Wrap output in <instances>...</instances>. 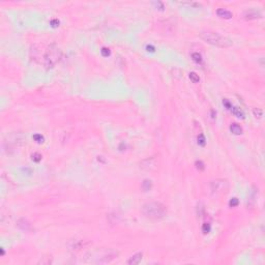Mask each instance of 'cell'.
<instances>
[{
	"label": "cell",
	"instance_id": "1",
	"mask_svg": "<svg viewBox=\"0 0 265 265\" xmlns=\"http://www.w3.org/2000/svg\"><path fill=\"white\" fill-rule=\"evenodd\" d=\"M141 211L147 219L159 221L167 215V207L161 202L151 201L145 203L141 208Z\"/></svg>",
	"mask_w": 265,
	"mask_h": 265
},
{
	"label": "cell",
	"instance_id": "2",
	"mask_svg": "<svg viewBox=\"0 0 265 265\" xmlns=\"http://www.w3.org/2000/svg\"><path fill=\"white\" fill-rule=\"evenodd\" d=\"M200 37L204 42H208L210 45L219 47V48H229L232 46V42L228 40L227 37L219 34L217 32L213 31H203L200 33Z\"/></svg>",
	"mask_w": 265,
	"mask_h": 265
},
{
	"label": "cell",
	"instance_id": "3",
	"mask_svg": "<svg viewBox=\"0 0 265 265\" xmlns=\"http://www.w3.org/2000/svg\"><path fill=\"white\" fill-rule=\"evenodd\" d=\"M61 50L56 45H51L44 55V65L46 69H52L61 59Z\"/></svg>",
	"mask_w": 265,
	"mask_h": 265
},
{
	"label": "cell",
	"instance_id": "4",
	"mask_svg": "<svg viewBox=\"0 0 265 265\" xmlns=\"http://www.w3.org/2000/svg\"><path fill=\"white\" fill-rule=\"evenodd\" d=\"M229 182L226 179H215V180L210 182V191L212 195L219 196V195H223L227 194L229 191Z\"/></svg>",
	"mask_w": 265,
	"mask_h": 265
},
{
	"label": "cell",
	"instance_id": "5",
	"mask_svg": "<svg viewBox=\"0 0 265 265\" xmlns=\"http://www.w3.org/2000/svg\"><path fill=\"white\" fill-rule=\"evenodd\" d=\"M91 242L86 239H71L67 242V250L72 253H79L84 249H87Z\"/></svg>",
	"mask_w": 265,
	"mask_h": 265
},
{
	"label": "cell",
	"instance_id": "6",
	"mask_svg": "<svg viewBox=\"0 0 265 265\" xmlns=\"http://www.w3.org/2000/svg\"><path fill=\"white\" fill-rule=\"evenodd\" d=\"M118 257V252L115 250H105L96 256V263H109Z\"/></svg>",
	"mask_w": 265,
	"mask_h": 265
},
{
	"label": "cell",
	"instance_id": "7",
	"mask_svg": "<svg viewBox=\"0 0 265 265\" xmlns=\"http://www.w3.org/2000/svg\"><path fill=\"white\" fill-rule=\"evenodd\" d=\"M157 166V161L154 157H148V159H144L140 163V168L146 171H151L154 170Z\"/></svg>",
	"mask_w": 265,
	"mask_h": 265
},
{
	"label": "cell",
	"instance_id": "8",
	"mask_svg": "<svg viewBox=\"0 0 265 265\" xmlns=\"http://www.w3.org/2000/svg\"><path fill=\"white\" fill-rule=\"evenodd\" d=\"M261 17H262V13L255 8H250V9L244 11L243 13V18L245 20H255V19H259Z\"/></svg>",
	"mask_w": 265,
	"mask_h": 265
},
{
	"label": "cell",
	"instance_id": "9",
	"mask_svg": "<svg viewBox=\"0 0 265 265\" xmlns=\"http://www.w3.org/2000/svg\"><path fill=\"white\" fill-rule=\"evenodd\" d=\"M217 15L220 17V18H223V19H231L233 17V13H231L230 11H228V9H226V8H223V7L217 8Z\"/></svg>",
	"mask_w": 265,
	"mask_h": 265
},
{
	"label": "cell",
	"instance_id": "10",
	"mask_svg": "<svg viewBox=\"0 0 265 265\" xmlns=\"http://www.w3.org/2000/svg\"><path fill=\"white\" fill-rule=\"evenodd\" d=\"M17 225H18V227L21 229L22 231H25V232H27V231H29L30 229H31V225H30V223L26 220V219H20V220L18 221V224H17Z\"/></svg>",
	"mask_w": 265,
	"mask_h": 265
},
{
	"label": "cell",
	"instance_id": "11",
	"mask_svg": "<svg viewBox=\"0 0 265 265\" xmlns=\"http://www.w3.org/2000/svg\"><path fill=\"white\" fill-rule=\"evenodd\" d=\"M142 258H143V254L142 253H137L134 256L130 258V260L127 261V264L130 265H137L142 261Z\"/></svg>",
	"mask_w": 265,
	"mask_h": 265
},
{
	"label": "cell",
	"instance_id": "12",
	"mask_svg": "<svg viewBox=\"0 0 265 265\" xmlns=\"http://www.w3.org/2000/svg\"><path fill=\"white\" fill-rule=\"evenodd\" d=\"M256 195H257V193H256V191L255 190H253V191L250 192L249 194V197H248V207H253L255 205V201H256Z\"/></svg>",
	"mask_w": 265,
	"mask_h": 265
},
{
	"label": "cell",
	"instance_id": "13",
	"mask_svg": "<svg viewBox=\"0 0 265 265\" xmlns=\"http://www.w3.org/2000/svg\"><path fill=\"white\" fill-rule=\"evenodd\" d=\"M230 130L231 132H233L234 135H240L242 132V128H241L240 125H238L237 123H233V124L230 125Z\"/></svg>",
	"mask_w": 265,
	"mask_h": 265
},
{
	"label": "cell",
	"instance_id": "14",
	"mask_svg": "<svg viewBox=\"0 0 265 265\" xmlns=\"http://www.w3.org/2000/svg\"><path fill=\"white\" fill-rule=\"evenodd\" d=\"M232 113H233L234 115H235L236 117H239V118H243L244 117V114H243V112L241 111L240 110V108H237V107H232L231 108V110H230Z\"/></svg>",
	"mask_w": 265,
	"mask_h": 265
},
{
	"label": "cell",
	"instance_id": "15",
	"mask_svg": "<svg viewBox=\"0 0 265 265\" xmlns=\"http://www.w3.org/2000/svg\"><path fill=\"white\" fill-rule=\"evenodd\" d=\"M192 59H193L197 64H201L203 58H202V55L198 52H195V53H192Z\"/></svg>",
	"mask_w": 265,
	"mask_h": 265
},
{
	"label": "cell",
	"instance_id": "16",
	"mask_svg": "<svg viewBox=\"0 0 265 265\" xmlns=\"http://www.w3.org/2000/svg\"><path fill=\"white\" fill-rule=\"evenodd\" d=\"M142 188H143L144 192L150 191L151 188H152V182H151V180L145 179V180L143 181V183H142Z\"/></svg>",
	"mask_w": 265,
	"mask_h": 265
},
{
	"label": "cell",
	"instance_id": "17",
	"mask_svg": "<svg viewBox=\"0 0 265 265\" xmlns=\"http://www.w3.org/2000/svg\"><path fill=\"white\" fill-rule=\"evenodd\" d=\"M188 78H190V80H191L193 83H199V81H200L199 75H197V73H195V72L190 73V74H188Z\"/></svg>",
	"mask_w": 265,
	"mask_h": 265
},
{
	"label": "cell",
	"instance_id": "18",
	"mask_svg": "<svg viewBox=\"0 0 265 265\" xmlns=\"http://www.w3.org/2000/svg\"><path fill=\"white\" fill-rule=\"evenodd\" d=\"M253 114L256 118H261L263 116V111L262 109L260 108H254L253 109Z\"/></svg>",
	"mask_w": 265,
	"mask_h": 265
},
{
	"label": "cell",
	"instance_id": "19",
	"mask_svg": "<svg viewBox=\"0 0 265 265\" xmlns=\"http://www.w3.org/2000/svg\"><path fill=\"white\" fill-rule=\"evenodd\" d=\"M209 231H210V224L209 223L203 224V226H202V232L204 234H207L209 233Z\"/></svg>",
	"mask_w": 265,
	"mask_h": 265
},
{
	"label": "cell",
	"instance_id": "20",
	"mask_svg": "<svg viewBox=\"0 0 265 265\" xmlns=\"http://www.w3.org/2000/svg\"><path fill=\"white\" fill-rule=\"evenodd\" d=\"M181 4H182V5L188 6V7H195V8L200 6V3H198V2H182Z\"/></svg>",
	"mask_w": 265,
	"mask_h": 265
},
{
	"label": "cell",
	"instance_id": "21",
	"mask_svg": "<svg viewBox=\"0 0 265 265\" xmlns=\"http://www.w3.org/2000/svg\"><path fill=\"white\" fill-rule=\"evenodd\" d=\"M198 144L200 146H204L205 145V137L203 134H200L198 136Z\"/></svg>",
	"mask_w": 265,
	"mask_h": 265
},
{
	"label": "cell",
	"instance_id": "22",
	"mask_svg": "<svg viewBox=\"0 0 265 265\" xmlns=\"http://www.w3.org/2000/svg\"><path fill=\"white\" fill-rule=\"evenodd\" d=\"M101 53H102V55H103L104 57H108V56L110 55V54H111V51H110V49H109V48H106V47H104V48H102Z\"/></svg>",
	"mask_w": 265,
	"mask_h": 265
},
{
	"label": "cell",
	"instance_id": "23",
	"mask_svg": "<svg viewBox=\"0 0 265 265\" xmlns=\"http://www.w3.org/2000/svg\"><path fill=\"white\" fill-rule=\"evenodd\" d=\"M33 139L36 141L37 143H42V142L45 141V138H44L42 135H40V134H36V135L33 136Z\"/></svg>",
	"mask_w": 265,
	"mask_h": 265
},
{
	"label": "cell",
	"instance_id": "24",
	"mask_svg": "<svg viewBox=\"0 0 265 265\" xmlns=\"http://www.w3.org/2000/svg\"><path fill=\"white\" fill-rule=\"evenodd\" d=\"M195 165H196V168H197V169L200 170V171H203V170L205 169L204 164H203V163H202L201 161H197L196 164H195Z\"/></svg>",
	"mask_w": 265,
	"mask_h": 265
},
{
	"label": "cell",
	"instance_id": "25",
	"mask_svg": "<svg viewBox=\"0 0 265 265\" xmlns=\"http://www.w3.org/2000/svg\"><path fill=\"white\" fill-rule=\"evenodd\" d=\"M238 203H239L238 199H237V198H233V199H231V200H230V202H229V205H230V207H235V206H237V205H238Z\"/></svg>",
	"mask_w": 265,
	"mask_h": 265
},
{
	"label": "cell",
	"instance_id": "26",
	"mask_svg": "<svg viewBox=\"0 0 265 265\" xmlns=\"http://www.w3.org/2000/svg\"><path fill=\"white\" fill-rule=\"evenodd\" d=\"M32 161H34V162L38 163L42 159V155H40V153H33L32 154Z\"/></svg>",
	"mask_w": 265,
	"mask_h": 265
},
{
	"label": "cell",
	"instance_id": "27",
	"mask_svg": "<svg viewBox=\"0 0 265 265\" xmlns=\"http://www.w3.org/2000/svg\"><path fill=\"white\" fill-rule=\"evenodd\" d=\"M203 211H204V206L200 203V204L198 205V211H197L199 217H202V215H203Z\"/></svg>",
	"mask_w": 265,
	"mask_h": 265
},
{
	"label": "cell",
	"instance_id": "28",
	"mask_svg": "<svg viewBox=\"0 0 265 265\" xmlns=\"http://www.w3.org/2000/svg\"><path fill=\"white\" fill-rule=\"evenodd\" d=\"M223 104H224V106L226 107V108L228 109V110H231V108H232V104L230 103V102L228 101V100H224L223 101Z\"/></svg>",
	"mask_w": 265,
	"mask_h": 265
},
{
	"label": "cell",
	"instance_id": "29",
	"mask_svg": "<svg viewBox=\"0 0 265 265\" xmlns=\"http://www.w3.org/2000/svg\"><path fill=\"white\" fill-rule=\"evenodd\" d=\"M51 25H52L53 27L59 26V21L58 20H52V21H51Z\"/></svg>",
	"mask_w": 265,
	"mask_h": 265
},
{
	"label": "cell",
	"instance_id": "30",
	"mask_svg": "<svg viewBox=\"0 0 265 265\" xmlns=\"http://www.w3.org/2000/svg\"><path fill=\"white\" fill-rule=\"evenodd\" d=\"M153 4L157 6H157H159V7H161V9H164V4H163L162 2H159H159H153Z\"/></svg>",
	"mask_w": 265,
	"mask_h": 265
}]
</instances>
